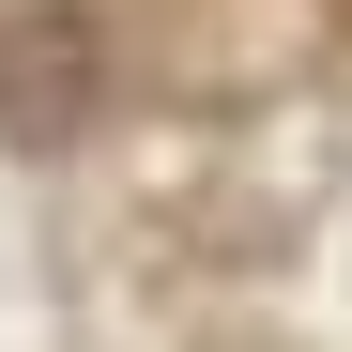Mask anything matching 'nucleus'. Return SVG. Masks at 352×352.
I'll list each match as a JSON object with an SVG mask.
<instances>
[{
  "instance_id": "f257e3e1",
  "label": "nucleus",
  "mask_w": 352,
  "mask_h": 352,
  "mask_svg": "<svg viewBox=\"0 0 352 352\" xmlns=\"http://www.w3.org/2000/svg\"><path fill=\"white\" fill-rule=\"evenodd\" d=\"M92 107H107L92 16H77V0H16V16H0V123H16V138H77Z\"/></svg>"
}]
</instances>
